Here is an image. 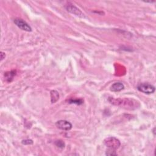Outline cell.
Segmentation results:
<instances>
[{"label":"cell","mask_w":156,"mask_h":156,"mask_svg":"<svg viewBox=\"0 0 156 156\" xmlns=\"http://www.w3.org/2000/svg\"><path fill=\"white\" fill-rule=\"evenodd\" d=\"M69 103L70 104H76L78 105H81L82 104H83V101L81 99H79V100H73V99H71L68 101Z\"/></svg>","instance_id":"cell-11"},{"label":"cell","mask_w":156,"mask_h":156,"mask_svg":"<svg viewBox=\"0 0 156 156\" xmlns=\"http://www.w3.org/2000/svg\"><path fill=\"white\" fill-rule=\"evenodd\" d=\"M124 89H125V86L123 83L120 82H116L113 83V84L111 86L110 90L113 92H118L124 90Z\"/></svg>","instance_id":"cell-7"},{"label":"cell","mask_w":156,"mask_h":156,"mask_svg":"<svg viewBox=\"0 0 156 156\" xmlns=\"http://www.w3.org/2000/svg\"><path fill=\"white\" fill-rule=\"evenodd\" d=\"M137 89L139 92L148 94H152L155 91V88L154 86L151 84V83L146 82L139 83L137 86Z\"/></svg>","instance_id":"cell-3"},{"label":"cell","mask_w":156,"mask_h":156,"mask_svg":"<svg viewBox=\"0 0 156 156\" xmlns=\"http://www.w3.org/2000/svg\"><path fill=\"white\" fill-rule=\"evenodd\" d=\"M50 97L51 103H56L59 100V93L56 90H51L50 92Z\"/></svg>","instance_id":"cell-9"},{"label":"cell","mask_w":156,"mask_h":156,"mask_svg":"<svg viewBox=\"0 0 156 156\" xmlns=\"http://www.w3.org/2000/svg\"><path fill=\"white\" fill-rule=\"evenodd\" d=\"M1 53L0 54V59H1V61H2L4 59H5V57H6V54L3 51H1V53Z\"/></svg>","instance_id":"cell-14"},{"label":"cell","mask_w":156,"mask_h":156,"mask_svg":"<svg viewBox=\"0 0 156 156\" xmlns=\"http://www.w3.org/2000/svg\"><path fill=\"white\" fill-rule=\"evenodd\" d=\"M108 101L112 104L120 106L125 108V109L130 110L137 109L138 107L140 106V104L138 101L131 99H115L110 97L108 99Z\"/></svg>","instance_id":"cell-1"},{"label":"cell","mask_w":156,"mask_h":156,"mask_svg":"<svg viewBox=\"0 0 156 156\" xmlns=\"http://www.w3.org/2000/svg\"><path fill=\"white\" fill-rule=\"evenodd\" d=\"M21 143L24 145H31L33 144V141L31 139H26L22 140Z\"/></svg>","instance_id":"cell-13"},{"label":"cell","mask_w":156,"mask_h":156,"mask_svg":"<svg viewBox=\"0 0 156 156\" xmlns=\"http://www.w3.org/2000/svg\"><path fill=\"white\" fill-rule=\"evenodd\" d=\"M56 127L62 130L68 131L72 129V125L71 123L67 120H64V119H61L56 123Z\"/></svg>","instance_id":"cell-6"},{"label":"cell","mask_w":156,"mask_h":156,"mask_svg":"<svg viewBox=\"0 0 156 156\" xmlns=\"http://www.w3.org/2000/svg\"><path fill=\"white\" fill-rule=\"evenodd\" d=\"M155 128L154 127V129H153V133H154V135H155Z\"/></svg>","instance_id":"cell-15"},{"label":"cell","mask_w":156,"mask_h":156,"mask_svg":"<svg viewBox=\"0 0 156 156\" xmlns=\"http://www.w3.org/2000/svg\"><path fill=\"white\" fill-rule=\"evenodd\" d=\"M17 74V71L14 70H12L10 71H7L4 73V77L5 79V81L7 82H11L12 81H13L15 76Z\"/></svg>","instance_id":"cell-8"},{"label":"cell","mask_w":156,"mask_h":156,"mask_svg":"<svg viewBox=\"0 0 156 156\" xmlns=\"http://www.w3.org/2000/svg\"><path fill=\"white\" fill-rule=\"evenodd\" d=\"M104 143L109 149L116 150L121 145L120 141L114 137H107L104 140Z\"/></svg>","instance_id":"cell-2"},{"label":"cell","mask_w":156,"mask_h":156,"mask_svg":"<svg viewBox=\"0 0 156 156\" xmlns=\"http://www.w3.org/2000/svg\"><path fill=\"white\" fill-rule=\"evenodd\" d=\"M55 145H56V146H57L59 148H61V149H64L65 146V143L61 140H56L55 141Z\"/></svg>","instance_id":"cell-10"},{"label":"cell","mask_w":156,"mask_h":156,"mask_svg":"<svg viewBox=\"0 0 156 156\" xmlns=\"http://www.w3.org/2000/svg\"><path fill=\"white\" fill-rule=\"evenodd\" d=\"M65 7L66 10L68 12H70L72 14H74L76 16H78L79 17L83 18H84L86 17L85 16L84 14H83L80 9H79L77 7H76L73 4L68 3V4H67L65 6Z\"/></svg>","instance_id":"cell-5"},{"label":"cell","mask_w":156,"mask_h":156,"mask_svg":"<svg viewBox=\"0 0 156 156\" xmlns=\"http://www.w3.org/2000/svg\"><path fill=\"white\" fill-rule=\"evenodd\" d=\"M115 151L116 150L109 149L105 152V155H116L117 153Z\"/></svg>","instance_id":"cell-12"},{"label":"cell","mask_w":156,"mask_h":156,"mask_svg":"<svg viewBox=\"0 0 156 156\" xmlns=\"http://www.w3.org/2000/svg\"><path fill=\"white\" fill-rule=\"evenodd\" d=\"M14 23L18 28L23 31H25L26 32H31L32 30V28L29 24L21 18H15L14 20Z\"/></svg>","instance_id":"cell-4"}]
</instances>
